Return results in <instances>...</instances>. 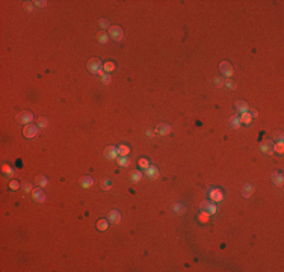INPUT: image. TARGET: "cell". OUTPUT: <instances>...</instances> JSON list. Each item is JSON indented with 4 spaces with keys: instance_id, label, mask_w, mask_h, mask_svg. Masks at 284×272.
<instances>
[{
    "instance_id": "ac0fdd59",
    "label": "cell",
    "mask_w": 284,
    "mask_h": 272,
    "mask_svg": "<svg viewBox=\"0 0 284 272\" xmlns=\"http://www.w3.org/2000/svg\"><path fill=\"white\" fill-rule=\"evenodd\" d=\"M35 185H38L39 188H44V186L48 185V178H47L46 176H36V178H35Z\"/></svg>"
},
{
    "instance_id": "f546056e",
    "label": "cell",
    "mask_w": 284,
    "mask_h": 272,
    "mask_svg": "<svg viewBox=\"0 0 284 272\" xmlns=\"http://www.w3.org/2000/svg\"><path fill=\"white\" fill-rule=\"evenodd\" d=\"M110 188H112V181H110L109 178L103 180V181H101V189H103V190H109Z\"/></svg>"
},
{
    "instance_id": "4316f807",
    "label": "cell",
    "mask_w": 284,
    "mask_h": 272,
    "mask_svg": "<svg viewBox=\"0 0 284 272\" xmlns=\"http://www.w3.org/2000/svg\"><path fill=\"white\" fill-rule=\"evenodd\" d=\"M137 166H139V168H142V169H147L148 166H150L148 159H145V157H141V159L137 160Z\"/></svg>"
},
{
    "instance_id": "d4e9b609",
    "label": "cell",
    "mask_w": 284,
    "mask_h": 272,
    "mask_svg": "<svg viewBox=\"0 0 284 272\" xmlns=\"http://www.w3.org/2000/svg\"><path fill=\"white\" fill-rule=\"evenodd\" d=\"M116 162H118V165H119V166H123V168H125V166H128V165H130V160L127 159V156H119Z\"/></svg>"
},
{
    "instance_id": "ab89813d",
    "label": "cell",
    "mask_w": 284,
    "mask_h": 272,
    "mask_svg": "<svg viewBox=\"0 0 284 272\" xmlns=\"http://www.w3.org/2000/svg\"><path fill=\"white\" fill-rule=\"evenodd\" d=\"M24 9L27 12L32 11V3H30V2H26V3H24Z\"/></svg>"
},
{
    "instance_id": "74e56055",
    "label": "cell",
    "mask_w": 284,
    "mask_h": 272,
    "mask_svg": "<svg viewBox=\"0 0 284 272\" xmlns=\"http://www.w3.org/2000/svg\"><path fill=\"white\" fill-rule=\"evenodd\" d=\"M225 86H227L228 89H234V88H236V83L234 82H231V80H225Z\"/></svg>"
},
{
    "instance_id": "3957f363",
    "label": "cell",
    "mask_w": 284,
    "mask_h": 272,
    "mask_svg": "<svg viewBox=\"0 0 284 272\" xmlns=\"http://www.w3.org/2000/svg\"><path fill=\"white\" fill-rule=\"evenodd\" d=\"M109 38H112L114 41H121L124 38V32H123V27L119 26H110L109 27Z\"/></svg>"
},
{
    "instance_id": "6da1fadb",
    "label": "cell",
    "mask_w": 284,
    "mask_h": 272,
    "mask_svg": "<svg viewBox=\"0 0 284 272\" xmlns=\"http://www.w3.org/2000/svg\"><path fill=\"white\" fill-rule=\"evenodd\" d=\"M86 67H88V71L91 74H98L100 76V73L103 71V62L98 58H92V59L88 60Z\"/></svg>"
},
{
    "instance_id": "8992f818",
    "label": "cell",
    "mask_w": 284,
    "mask_h": 272,
    "mask_svg": "<svg viewBox=\"0 0 284 272\" xmlns=\"http://www.w3.org/2000/svg\"><path fill=\"white\" fill-rule=\"evenodd\" d=\"M219 70H221V73H222V76H225L227 79L233 76V67H231V64L227 62V60H222V62H221Z\"/></svg>"
},
{
    "instance_id": "cb8c5ba5",
    "label": "cell",
    "mask_w": 284,
    "mask_h": 272,
    "mask_svg": "<svg viewBox=\"0 0 284 272\" xmlns=\"http://www.w3.org/2000/svg\"><path fill=\"white\" fill-rule=\"evenodd\" d=\"M141 178H142V172H141V171H132V172H130V180H132V181H135V183H136V181H139V180H141Z\"/></svg>"
},
{
    "instance_id": "30bf717a",
    "label": "cell",
    "mask_w": 284,
    "mask_h": 272,
    "mask_svg": "<svg viewBox=\"0 0 284 272\" xmlns=\"http://www.w3.org/2000/svg\"><path fill=\"white\" fill-rule=\"evenodd\" d=\"M32 198H34L35 201H38V203H43V201H46V194L43 192V189L41 188H38V189H32Z\"/></svg>"
},
{
    "instance_id": "7a4b0ae2",
    "label": "cell",
    "mask_w": 284,
    "mask_h": 272,
    "mask_svg": "<svg viewBox=\"0 0 284 272\" xmlns=\"http://www.w3.org/2000/svg\"><path fill=\"white\" fill-rule=\"evenodd\" d=\"M23 135L27 139H34L39 135V127L36 124H26V127L23 129Z\"/></svg>"
},
{
    "instance_id": "44dd1931",
    "label": "cell",
    "mask_w": 284,
    "mask_h": 272,
    "mask_svg": "<svg viewBox=\"0 0 284 272\" xmlns=\"http://www.w3.org/2000/svg\"><path fill=\"white\" fill-rule=\"evenodd\" d=\"M128 153H130V147H128V145H125V144L118 145V154H119V156H127Z\"/></svg>"
},
{
    "instance_id": "83f0119b",
    "label": "cell",
    "mask_w": 284,
    "mask_h": 272,
    "mask_svg": "<svg viewBox=\"0 0 284 272\" xmlns=\"http://www.w3.org/2000/svg\"><path fill=\"white\" fill-rule=\"evenodd\" d=\"M172 210L175 213H178V215H183V213L186 212V209H184L183 204H174V206H172Z\"/></svg>"
},
{
    "instance_id": "8fae6325",
    "label": "cell",
    "mask_w": 284,
    "mask_h": 272,
    "mask_svg": "<svg viewBox=\"0 0 284 272\" xmlns=\"http://www.w3.org/2000/svg\"><path fill=\"white\" fill-rule=\"evenodd\" d=\"M107 221H110L112 224H118L121 221V213L118 210H110L109 215H107Z\"/></svg>"
},
{
    "instance_id": "b9f144b4",
    "label": "cell",
    "mask_w": 284,
    "mask_h": 272,
    "mask_svg": "<svg viewBox=\"0 0 284 272\" xmlns=\"http://www.w3.org/2000/svg\"><path fill=\"white\" fill-rule=\"evenodd\" d=\"M215 85L221 86V85H222V79H216V80H215Z\"/></svg>"
},
{
    "instance_id": "277c9868",
    "label": "cell",
    "mask_w": 284,
    "mask_h": 272,
    "mask_svg": "<svg viewBox=\"0 0 284 272\" xmlns=\"http://www.w3.org/2000/svg\"><path fill=\"white\" fill-rule=\"evenodd\" d=\"M200 209H201V212H205L209 215H215L216 213V206L209 200H203L201 204H200Z\"/></svg>"
},
{
    "instance_id": "2e32d148",
    "label": "cell",
    "mask_w": 284,
    "mask_h": 272,
    "mask_svg": "<svg viewBox=\"0 0 284 272\" xmlns=\"http://www.w3.org/2000/svg\"><path fill=\"white\" fill-rule=\"evenodd\" d=\"M252 194H254V186H252L251 183H246V185L243 186V189H242V195H243V198H250Z\"/></svg>"
},
{
    "instance_id": "e575fe53",
    "label": "cell",
    "mask_w": 284,
    "mask_h": 272,
    "mask_svg": "<svg viewBox=\"0 0 284 272\" xmlns=\"http://www.w3.org/2000/svg\"><path fill=\"white\" fill-rule=\"evenodd\" d=\"M9 188H11L12 190H17L18 188H20V183H18L17 180H12L11 183H9Z\"/></svg>"
},
{
    "instance_id": "603a6c76",
    "label": "cell",
    "mask_w": 284,
    "mask_h": 272,
    "mask_svg": "<svg viewBox=\"0 0 284 272\" xmlns=\"http://www.w3.org/2000/svg\"><path fill=\"white\" fill-rule=\"evenodd\" d=\"M230 124H231V127L233 129H239V126H240V119H239V115H233L231 118H230Z\"/></svg>"
},
{
    "instance_id": "484cf974",
    "label": "cell",
    "mask_w": 284,
    "mask_h": 272,
    "mask_svg": "<svg viewBox=\"0 0 284 272\" xmlns=\"http://www.w3.org/2000/svg\"><path fill=\"white\" fill-rule=\"evenodd\" d=\"M107 227H109V222H107L106 219H100V221L97 222V228H98L100 231H104V230H107Z\"/></svg>"
},
{
    "instance_id": "f35d334b",
    "label": "cell",
    "mask_w": 284,
    "mask_h": 272,
    "mask_svg": "<svg viewBox=\"0 0 284 272\" xmlns=\"http://www.w3.org/2000/svg\"><path fill=\"white\" fill-rule=\"evenodd\" d=\"M34 3L36 5V6H39V8H44V6L47 5V2H43V0H38V2H34Z\"/></svg>"
},
{
    "instance_id": "4fadbf2b",
    "label": "cell",
    "mask_w": 284,
    "mask_h": 272,
    "mask_svg": "<svg viewBox=\"0 0 284 272\" xmlns=\"http://www.w3.org/2000/svg\"><path fill=\"white\" fill-rule=\"evenodd\" d=\"M169 132H171V126L166 124V123H160L156 127V133H159V135H168Z\"/></svg>"
},
{
    "instance_id": "7402d4cb",
    "label": "cell",
    "mask_w": 284,
    "mask_h": 272,
    "mask_svg": "<svg viewBox=\"0 0 284 272\" xmlns=\"http://www.w3.org/2000/svg\"><path fill=\"white\" fill-rule=\"evenodd\" d=\"M103 70H104V73H110V71H114L115 70V62H112V60L104 62V64H103Z\"/></svg>"
},
{
    "instance_id": "d6986e66",
    "label": "cell",
    "mask_w": 284,
    "mask_h": 272,
    "mask_svg": "<svg viewBox=\"0 0 284 272\" xmlns=\"http://www.w3.org/2000/svg\"><path fill=\"white\" fill-rule=\"evenodd\" d=\"M97 41H98L100 44H106V42L109 41V33H106V30L98 32V33H97Z\"/></svg>"
},
{
    "instance_id": "8d00e7d4",
    "label": "cell",
    "mask_w": 284,
    "mask_h": 272,
    "mask_svg": "<svg viewBox=\"0 0 284 272\" xmlns=\"http://www.w3.org/2000/svg\"><path fill=\"white\" fill-rule=\"evenodd\" d=\"M23 189L26 190V192H32L34 188H32V185H30L29 181H26V183H23Z\"/></svg>"
},
{
    "instance_id": "9a60e30c",
    "label": "cell",
    "mask_w": 284,
    "mask_h": 272,
    "mask_svg": "<svg viewBox=\"0 0 284 272\" xmlns=\"http://www.w3.org/2000/svg\"><path fill=\"white\" fill-rule=\"evenodd\" d=\"M79 183H80V186H82V188H85V189H86V188H91L92 185H94V178L89 177V176H83V177L79 180Z\"/></svg>"
},
{
    "instance_id": "f1b7e54d",
    "label": "cell",
    "mask_w": 284,
    "mask_h": 272,
    "mask_svg": "<svg viewBox=\"0 0 284 272\" xmlns=\"http://www.w3.org/2000/svg\"><path fill=\"white\" fill-rule=\"evenodd\" d=\"M273 151H277L278 154H283V151H284V144H283V141H280L278 144H275V145H273Z\"/></svg>"
},
{
    "instance_id": "d6a6232c",
    "label": "cell",
    "mask_w": 284,
    "mask_h": 272,
    "mask_svg": "<svg viewBox=\"0 0 284 272\" xmlns=\"http://www.w3.org/2000/svg\"><path fill=\"white\" fill-rule=\"evenodd\" d=\"M198 219H200V222H203V224H205V222H207V219H209V213L201 212L200 215H198Z\"/></svg>"
},
{
    "instance_id": "7c38bea8",
    "label": "cell",
    "mask_w": 284,
    "mask_h": 272,
    "mask_svg": "<svg viewBox=\"0 0 284 272\" xmlns=\"http://www.w3.org/2000/svg\"><path fill=\"white\" fill-rule=\"evenodd\" d=\"M234 107H236V110H237V112H240V114L250 112V106H248V103H246V101H243V100H239V101H236Z\"/></svg>"
},
{
    "instance_id": "836d02e7",
    "label": "cell",
    "mask_w": 284,
    "mask_h": 272,
    "mask_svg": "<svg viewBox=\"0 0 284 272\" xmlns=\"http://www.w3.org/2000/svg\"><path fill=\"white\" fill-rule=\"evenodd\" d=\"M100 76H101V80H103V83H110V77L104 73V71H101L100 73Z\"/></svg>"
},
{
    "instance_id": "52a82bcc",
    "label": "cell",
    "mask_w": 284,
    "mask_h": 272,
    "mask_svg": "<svg viewBox=\"0 0 284 272\" xmlns=\"http://www.w3.org/2000/svg\"><path fill=\"white\" fill-rule=\"evenodd\" d=\"M273 145H275V142H273L272 139H264V141L260 144V150L264 154H272L273 153Z\"/></svg>"
},
{
    "instance_id": "d590c367",
    "label": "cell",
    "mask_w": 284,
    "mask_h": 272,
    "mask_svg": "<svg viewBox=\"0 0 284 272\" xmlns=\"http://www.w3.org/2000/svg\"><path fill=\"white\" fill-rule=\"evenodd\" d=\"M98 24H100V27H103V29H106V27H110L109 21H107V20H104V18H101V20L98 21Z\"/></svg>"
},
{
    "instance_id": "ba28073f",
    "label": "cell",
    "mask_w": 284,
    "mask_h": 272,
    "mask_svg": "<svg viewBox=\"0 0 284 272\" xmlns=\"http://www.w3.org/2000/svg\"><path fill=\"white\" fill-rule=\"evenodd\" d=\"M103 156L106 157V159H116L119 154H118V147H115V145H109V147H106V150L103 151Z\"/></svg>"
},
{
    "instance_id": "5b68a950",
    "label": "cell",
    "mask_w": 284,
    "mask_h": 272,
    "mask_svg": "<svg viewBox=\"0 0 284 272\" xmlns=\"http://www.w3.org/2000/svg\"><path fill=\"white\" fill-rule=\"evenodd\" d=\"M17 121H18L20 124H30V123L34 121V114L29 112V110H24V112H21V114L17 115Z\"/></svg>"
},
{
    "instance_id": "9c48e42d",
    "label": "cell",
    "mask_w": 284,
    "mask_h": 272,
    "mask_svg": "<svg viewBox=\"0 0 284 272\" xmlns=\"http://www.w3.org/2000/svg\"><path fill=\"white\" fill-rule=\"evenodd\" d=\"M209 197H210L212 201H215V203L222 201V198H224L222 192L219 189H216V188H210V189H209Z\"/></svg>"
},
{
    "instance_id": "60d3db41",
    "label": "cell",
    "mask_w": 284,
    "mask_h": 272,
    "mask_svg": "<svg viewBox=\"0 0 284 272\" xmlns=\"http://www.w3.org/2000/svg\"><path fill=\"white\" fill-rule=\"evenodd\" d=\"M251 117H257V115H259V112H257V110H255V109H251Z\"/></svg>"
},
{
    "instance_id": "1f68e13d",
    "label": "cell",
    "mask_w": 284,
    "mask_h": 272,
    "mask_svg": "<svg viewBox=\"0 0 284 272\" xmlns=\"http://www.w3.org/2000/svg\"><path fill=\"white\" fill-rule=\"evenodd\" d=\"M3 172H5V176H8V177H12V176H14V169L8 165H3Z\"/></svg>"
},
{
    "instance_id": "5bb4252c",
    "label": "cell",
    "mask_w": 284,
    "mask_h": 272,
    "mask_svg": "<svg viewBox=\"0 0 284 272\" xmlns=\"http://www.w3.org/2000/svg\"><path fill=\"white\" fill-rule=\"evenodd\" d=\"M145 174H147V177H150V178H157L159 177V169H157V166L150 165L147 169H145Z\"/></svg>"
},
{
    "instance_id": "e0dca14e",
    "label": "cell",
    "mask_w": 284,
    "mask_h": 272,
    "mask_svg": "<svg viewBox=\"0 0 284 272\" xmlns=\"http://www.w3.org/2000/svg\"><path fill=\"white\" fill-rule=\"evenodd\" d=\"M271 180H272V183L275 186H283V176L280 172H273L271 176Z\"/></svg>"
},
{
    "instance_id": "4dcf8cb0",
    "label": "cell",
    "mask_w": 284,
    "mask_h": 272,
    "mask_svg": "<svg viewBox=\"0 0 284 272\" xmlns=\"http://www.w3.org/2000/svg\"><path fill=\"white\" fill-rule=\"evenodd\" d=\"M47 126H48V119L46 117H41V118L38 119V127H41V129H46Z\"/></svg>"
},
{
    "instance_id": "ffe728a7",
    "label": "cell",
    "mask_w": 284,
    "mask_h": 272,
    "mask_svg": "<svg viewBox=\"0 0 284 272\" xmlns=\"http://www.w3.org/2000/svg\"><path fill=\"white\" fill-rule=\"evenodd\" d=\"M239 119H240V123H242V124H250L251 121H252V117H251L250 112H245V114H240Z\"/></svg>"
}]
</instances>
